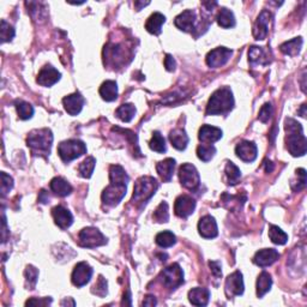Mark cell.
<instances>
[{
  "label": "cell",
  "mask_w": 307,
  "mask_h": 307,
  "mask_svg": "<svg viewBox=\"0 0 307 307\" xmlns=\"http://www.w3.org/2000/svg\"><path fill=\"white\" fill-rule=\"evenodd\" d=\"M107 243L104 235L94 227L83 228L80 233V245L82 247H88V249H94V247L102 246Z\"/></svg>",
  "instance_id": "9"
},
{
  "label": "cell",
  "mask_w": 307,
  "mask_h": 307,
  "mask_svg": "<svg viewBox=\"0 0 307 307\" xmlns=\"http://www.w3.org/2000/svg\"><path fill=\"white\" fill-rule=\"evenodd\" d=\"M152 217H154V220H155L156 222H160V223H162V222H168V220H169L168 204L166 203V202H162V203L160 204L158 208H156Z\"/></svg>",
  "instance_id": "43"
},
{
  "label": "cell",
  "mask_w": 307,
  "mask_h": 307,
  "mask_svg": "<svg viewBox=\"0 0 307 307\" xmlns=\"http://www.w3.org/2000/svg\"><path fill=\"white\" fill-rule=\"evenodd\" d=\"M305 109H306V104L303 103L302 106H301V110H299V113L301 114V117H306V112H305Z\"/></svg>",
  "instance_id": "55"
},
{
  "label": "cell",
  "mask_w": 307,
  "mask_h": 307,
  "mask_svg": "<svg viewBox=\"0 0 307 307\" xmlns=\"http://www.w3.org/2000/svg\"><path fill=\"white\" fill-rule=\"evenodd\" d=\"M285 129L287 131L286 137V144L288 151L293 156L298 158V156H303L306 154V137L303 135V130L301 124L292 119V118H287L286 119Z\"/></svg>",
  "instance_id": "1"
},
{
  "label": "cell",
  "mask_w": 307,
  "mask_h": 307,
  "mask_svg": "<svg viewBox=\"0 0 307 307\" xmlns=\"http://www.w3.org/2000/svg\"><path fill=\"white\" fill-rule=\"evenodd\" d=\"M269 53L264 50V47L252 46L249 51V61L252 66L256 65H267L269 64Z\"/></svg>",
  "instance_id": "25"
},
{
  "label": "cell",
  "mask_w": 307,
  "mask_h": 307,
  "mask_svg": "<svg viewBox=\"0 0 307 307\" xmlns=\"http://www.w3.org/2000/svg\"><path fill=\"white\" fill-rule=\"evenodd\" d=\"M166 17L160 12H155L148 18L145 23V29L152 35H160L162 31V25L165 24Z\"/></svg>",
  "instance_id": "26"
},
{
  "label": "cell",
  "mask_w": 307,
  "mask_h": 307,
  "mask_svg": "<svg viewBox=\"0 0 307 307\" xmlns=\"http://www.w3.org/2000/svg\"><path fill=\"white\" fill-rule=\"evenodd\" d=\"M301 47H302V39L295 37V39H293V40L287 41V42H285V44L281 45L280 50L282 53L290 55V57H295V55L299 54Z\"/></svg>",
  "instance_id": "31"
},
{
  "label": "cell",
  "mask_w": 307,
  "mask_h": 307,
  "mask_svg": "<svg viewBox=\"0 0 307 307\" xmlns=\"http://www.w3.org/2000/svg\"><path fill=\"white\" fill-rule=\"evenodd\" d=\"M87 152V145L80 139H68L58 146V154L64 162H71Z\"/></svg>",
  "instance_id": "5"
},
{
  "label": "cell",
  "mask_w": 307,
  "mask_h": 307,
  "mask_svg": "<svg viewBox=\"0 0 307 307\" xmlns=\"http://www.w3.org/2000/svg\"><path fill=\"white\" fill-rule=\"evenodd\" d=\"M271 116H273V106H271V103H265L259 110V117H258V119L262 123H266L270 120Z\"/></svg>",
  "instance_id": "46"
},
{
  "label": "cell",
  "mask_w": 307,
  "mask_h": 307,
  "mask_svg": "<svg viewBox=\"0 0 307 307\" xmlns=\"http://www.w3.org/2000/svg\"><path fill=\"white\" fill-rule=\"evenodd\" d=\"M269 238L270 240L276 245H285L287 241H288V235L277 226H270Z\"/></svg>",
  "instance_id": "40"
},
{
  "label": "cell",
  "mask_w": 307,
  "mask_h": 307,
  "mask_svg": "<svg viewBox=\"0 0 307 307\" xmlns=\"http://www.w3.org/2000/svg\"><path fill=\"white\" fill-rule=\"evenodd\" d=\"M176 66L175 60L173 59V57L171 54H167L165 58V67L167 71H174Z\"/></svg>",
  "instance_id": "49"
},
{
  "label": "cell",
  "mask_w": 307,
  "mask_h": 307,
  "mask_svg": "<svg viewBox=\"0 0 307 307\" xmlns=\"http://www.w3.org/2000/svg\"><path fill=\"white\" fill-rule=\"evenodd\" d=\"M264 166H265V171H266V173H271V172H273V169H274L273 162H271V161H267V160H265V161H264Z\"/></svg>",
  "instance_id": "53"
},
{
  "label": "cell",
  "mask_w": 307,
  "mask_h": 307,
  "mask_svg": "<svg viewBox=\"0 0 307 307\" xmlns=\"http://www.w3.org/2000/svg\"><path fill=\"white\" fill-rule=\"evenodd\" d=\"M117 117L124 123H130L136 116V107L132 103L122 104L119 108L117 109Z\"/></svg>",
  "instance_id": "33"
},
{
  "label": "cell",
  "mask_w": 307,
  "mask_h": 307,
  "mask_svg": "<svg viewBox=\"0 0 307 307\" xmlns=\"http://www.w3.org/2000/svg\"><path fill=\"white\" fill-rule=\"evenodd\" d=\"M161 280L165 287L169 289H176L184 283V271L179 264L173 263L162 270Z\"/></svg>",
  "instance_id": "8"
},
{
  "label": "cell",
  "mask_w": 307,
  "mask_h": 307,
  "mask_svg": "<svg viewBox=\"0 0 307 307\" xmlns=\"http://www.w3.org/2000/svg\"><path fill=\"white\" fill-rule=\"evenodd\" d=\"M52 302V299L50 298H44V299H35L32 298L30 300H28L27 302H25V305L29 306V305H40V306H47L50 305V303Z\"/></svg>",
  "instance_id": "48"
},
{
  "label": "cell",
  "mask_w": 307,
  "mask_h": 307,
  "mask_svg": "<svg viewBox=\"0 0 307 307\" xmlns=\"http://www.w3.org/2000/svg\"><path fill=\"white\" fill-rule=\"evenodd\" d=\"M179 179L181 185L190 191H196L201 184V176L197 168L191 163H184L179 168Z\"/></svg>",
  "instance_id": "7"
},
{
  "label": "cell",
  "mask_w": 307,
  "mask_h": 307,
  "mask_svg": "<svg viewBox=\"0 0 307 307\" xmlns=\"http://www.w3.org/2000/svg\"><path fill=\"white\" fill-rule=\"evenodd\" d=\"M146 5H149V2H146V3H139V2H135V6L137 8V11H139L140 9L143 8V6H146Z\"/></svg>",
  "instance_id": "54"
},
{
  "label": "cell",
  "mask_w": 307,
  "mask_h": 307,
  "mask_svg": "<svg viewBox=\"0 0 307 307\" xmlns=\"http://www.w3.org/2000/svg\"><path fill=\"white\" fill-rule=\"evenodd\" d=\"M51 190L54 192L59 197H66L72 192V186L65 180L61 176H57V178L52 179L51 181Z\"/></svg>",
  "instance_id": "27"
},
{
  "label": "cell",
  "mask_w": 307,
  "mask_h": 307,
  "mask_svg": "<svg viewBox=\"0 0 307 307\" xmlns=\"http://www.w3.org/2000/svg\"><path fill=\"white\" fill-rule=\"evenodd\" d=\"M196 209V201L190 196L187 195H181L176 198L175 204H174V211L176 216L186 218L190 215L194 214Z\"/></svg>",
  "instance_id": "12"
},
{
  "label": "cell",
  "mask_w": 307,
  "mask_h": 307,
  "mask_svg": "<svg viewBox=\"0 0 307 307\" xmlns=\"http://www.w3.org/2000/svg\"><path fill=\"white\" fill-rule=\"evenodd\" d=\"M209 266L211 267L212 274H214L216 277H220L222 275V270H221V264L218 262H210L209 263Z\"/></svg>",
  "instance_id": "50"
},
{
  "label": "cell",
  "mask_w": 307,
  "mask_h": 307,
  "mask_svg": "<svg viewBox=\"0 0 307 307\" xmlns=\"http://www.w3.org/2000/svg\"><path fill=\"white\" fill-rule=\"evenodd\" d=\"M175 168V160L174 159H166L163 161H160L156 165V171H158L160 178L165 182H169L173 178V173Z\"/></svg>",
  "instance_id": "24"
},
{
  "label": "cell",
  "mask_w": 307,
  "mask_h": 307,
  "mask_svg": "<svg viewBox=\"0 0 307 307\" xmlns=\"http://www.w3.org/2000/svg\"><path fill=\"white\" fill-rule=\"evenodd\" d=\"M60 77L61 73L59 72L57 68L51 66V65H46L45 67L41 68L40 72H39L36 82L42 87H52L60 80Z\"/></svg>",
  "instance_id": "17"
},
{
  "label": "cell",
  "mask_w": 307,
  "mask_h": 307,
  "mask_svg": "<svg viewBox=\"0 0 307 307\" xmlns=\"http://www.w3.org/2000/svg\"><path fill=\"white\" fill-rule=\"evenodd\" d=\"M95 165H96V160L93 158V156H89L84 160L83 162L81 163L80 167H78V172H80V175L82 178L89 179L91 175H93L94 169H95Z\"/></svg>",
  "instance_id": "37"
},
{
  "label": "cell",
  "mask_w": 307,
  "mask_h": 307,
  "mask_svg": "<svg viewBox=\"0 0 307 307\" xmlns=\"http://www.w3.org/2000/svg\"><path fill=\"white\" fill-rule=\"evenodd\" d=\"M91 276H93V267L86 262H81L74 266L71 281L76 287H83L89 282Z\"/></svg>",
  "instance_id": "11"
},
{
  "label": "cell",
  "mask_w": 307,
  "mask_h": 307,
  "mask_svg": "<svg viewBox=\"0 0 307 307\" xmlns=\"http://www.w3.org/2000/svg\"><path fill=\"white\" fill-rule=\"evenodd\" d=\"M226 294L227 296H240L244 294V280H243V274L240 271H235L227 277L226 280Z\"/></svg>",
  "instance_id": "14"
},
{
  "label": "cell",
  "mask_w": 307,
  "mask_h": 307,
  "mask_svg": "<svg viewBox=\"0 0 307 307\" xmlns=\"http://www.w3.org/2000/svg\"><path fill=\"white\" fill-rule=\"evenodd\" d=\"M24 276H25V286H27V288L34 289L37 283L39 270L35 266L28 265L27 269L24 271Z\"/></svg>",
  "instance_id": "42"
},
{
  "label": "cell",
  "mask_w": 307,
  "mask_h": 307,
  "mask_svg": "<svg viewBox=\"0 0 307 307\" xmlns=\"http://www.w3.org/2000/svg\"><path fill=\"white\" fill-rule=\"evenodd\" d=\"M156 303H158V301H156L155 296L152 295H148L145 298L144 301H143V306H155Z\"/></svg>",
  "instance_id": "51"
},
{
  "label": "cell",
  "mask_w": 307,
  "mask_h": 307,
  "mask_svg": "<svg viewBox=\"0 0 307 307\" xmlns=\"http://www.w3.org/2000/svg\"><path fill=\"white\" fill-rule=\"evenodd\" d=\"M215 154H216V148L212 144H201L197 148L198 159L204 162L210 161V160L214 158Z\"/></svg>",
  "instance_id": "41"
},
{
  "label": "cell",
  "mask_w": 307,
  "mask_h": 307,
  "mask_svg": "<svg viewBox=\"0 0 307 307\" xmlns=\"http://www.w3.org/2000/svg\"><path fill=\"white\" fill-rule=\"evenodd\" d=\"M149 146H150V149L154 150V151L160 152V154H163V152L167 151L166 140H165V138H163V136L161 135V133L158 131H155L152 133L151 139H150V142H149Z\"/></svg>",
  "instance_id": "38"
},
{
  "label": "cell",
  "mask_w": 307,
  "mask_h": 307,
  "mask_svg": "<svg viewBox=\"0 0 307 307\" xmlns=\"http://www.w3.org/2000/svg\"><path fill=\"white\" fill-rule=\"evenodd\" d=\"M84 102H86V100H84V97L82 96L80 93L71 94V95L65 96L63 99L64 108L70 116H77V114H80L84 106Z\"/></svg>",
  "instance_id": "18"
},
{
  "label": "cell",
  "mask_w": 307,
  "mask_h": 307,
  "mask_svg": "<svg viewBox=\"0 0 307 307\" xmlns=\"http://www.w3.org/2000/svg\"><path fill=\"white\" fill-rule=\"evenodd\" d=\"M127 191V184L124 182H112L104 188L102 192L103 204L108 205V207H116L122 202V199L125 197Z\"/></svg>",
  "instance_id": "6"
},
{
  "label": "cell",
  "mask_w": 307,
  "mask_h": 307,
  "mask_svg": "<svg viewBox=\"0 0 307 307\" xmlns=\"http://www.w3.org/2000/svg\"><path fill=\"white\" fill-rule=\"evenodd\" d=\"M175 27L182 31L191 32L195 29L196 14L192 10H185L180 15L176 16L174 21Z\"/></svg>",
  "instance_id": "21"
},
{
  "label": "cell",
  "mask_w": 307,
  "mask_h": 307,
  "mask_svg": "<svg viewBox=\"0 0 307 307\" xmlns=\"http://www.w3.org/2000/svg\"><path fill=\"white\" fill-rule=\"evenodd\" d=\"M273 286V279L266 271H263L257 279V296L258 298H263L265 294L271 289Z\"/></svg>",
  "instance_id": "30"
},
{
  "label": "cell",
  "mask_w": 307,
  "mask_h": 307,
  "mask_svg": "<svg viewBox=\"0 0 307 307\" xmlns=\"http://www.w3.org/2000/svg\"><path fill=\"white\" fill-rule=\"evenodd\" d=\"M271 21V14L267 10H263L258 16L253 27V36L257 41L265 40L269 34V23Z\"/></svg>",
  "instance_id": "13"
},
{
  "label": "cell",
  "mask_w": 307,
  "mask_h": 307,
  "mask_svg": "<svg viewBox=\"0 0 307 307\" xmlns=\"http://www.w3.org/2000/svg\"><path fill=\"white\" fill-rule=\"evenodd\" d=\"M156 244L159 245L160 247H163V249H167V247L173 246L176 243V238L175 235L169 231H165L161 232L156 235Z\"/></svg>",
  "instance_id": "39"
},
{
  "label": "cell",
  "mask_w": 307,
  "mask_h": 307,
  "mask_svg": "<svg viewBox=\"0 0 307 307\" xmlns=\"http://www.w3.org/2000/svg\"><path fill=\"white\" fill-rule=\"evenodd\" d=\"M129 180H130L129 175L126 174L125 169H124L122 166H118V165L110 166V168H109V181H112V182H124V184H127Z\"/></svg>",
  "instance_id": "34"
},
{
  "label": "cell",
  "mask_w": 307,
  "mask_h": 307,
  "mask_svg": "<svg viewBox=\"0 0 307 307\" xmlns=\"http://www.w3.org/2000/svg\"><path fill=\"white\" fill-rule=\"evenodd\" d=\"M52 143H53V133L50 129L34 130L29 133L27 138V144L34 155H50Z\"/></svg>",
  "instance_id": "3"
},
{
  "label": "cell",
  "mask_w": 307,
  "mask_h": 307,
  "mask_svg": "<svg viewBox=\"0 0 307 307\" xmlns=\"http://www.w3.org/2000/svg\"><path fill=\"white\" fill-rule=\"evenodd\" d=\"M188 300L195 306H207L210 300V290L208 288H201V287L191 289L188 292Z\"/></svg>",
  "instance_id": "23"
},
{
  "label": "cell",
  "mask_w": 307,
  "mask_h": 307,
  "mask_svg": "<svg viewBox=\"0 0 307 307\" xmlns=\"http://www.w3.org/2000/svg\"><path fill=\"white\" fill-rule=\"evenodd\" d=\"M233 51L226 47H217L215 50L210 51L207 55V65L209 67L217 68L223 66L224 64H227V61L229 60Z\"/></svg>",
  "instance_id": "10"
},
{
  "label": "cell",
  "mask_w": 307,
  "mask_h": 307,
  "mask_svg": "<svg viewBox=\"0 0 307 307\" xmlns=\"http://www.w3.org/2000/svg\"><path fill=\"white\" fill-rule=\"evenodd\" d=\"M126 299H131V298H130V293H127V295H126ZM123 303H125V305H126L125 300H123ZM127 305H131V301H129V302H127Z\"/></svg>",
  "instance_id": "57"
},
{
  "label": "cell",
  "mask_w": 307,
  "mask_h": 307,
  "mask_svg": "<svg viewBox=\"0 0 307 307\" xmlns=\"http://www.w3.org/2000/svg\"><path fill=\"white\" fill-rule=\"evenodd\" d=\"M0 36H2V42L11 41L15 37V29L11 27L6 21H2V27H0Z\"/></svg>",
  "instance_id": "44"
},
{
  "label": "cell",
  "mask_w": 307,
  "mask_h": 307,
  "mask_svg": "<svg viewBox=\"0 0 307 307\" xmlns=\"http://www.w3.org/2000/svg\"><path fill=\"white\" fill-rule=\"evenodd\" d=\"M235 154L241 161L244 162H253L257 159L258 149L257 145L250 140H243L239 144L235 146Z\"/></svg>",
  "instance_id": "15"
},
{
  "label": "cell",
  "mask_w": 307,
  "mask_h": 307,
  "mask_svg": "<svg viewBox=\"0 0 307 307\" xmlns=\"http://www.w3.org/2000/svg\"><path fill=\"white\" fill-rule=\"evenodd\" d=\"M100 95L107 102H112L118 97V84L114 81L103 82L100 87Z\"/></svg>",
  "instance_id": "28"
},
{
  "label": "cell",
  "mask_w": 307,
  "mask_h": 307,
  "mask_svg": "<svg viewBox=\"0 0 307 307\" xmlns=\"http://www.w3.org/2000/svg\"><path fill=\"white\" fill-rule=\"evenodd\" d=\"M14 187V179L6 174L5 172L2 173V195L6 196Z\"/></svg>",
  "instance_id": "45"
},
{
  "label": "cell",
  "mask_w": 307,
  "mask_h": 307,
  "mask_svg": "<svg viewBox=\"0 0 307 307\" xmlns=\"http://www.w3.org/2000/svg\"><path fill=\"white\" fill-rule=\"evenodd\" d=\"M52 216L54 218L55 224H57L59 228H61V229H67V228L73 223L72 214H71L66 208L61 207V205H58V207L53 208V210H52Z\"/></svg>",
  "instance_id": "20"
},
{
  "label": "cell",
  "mask_w": 307,
  "mask_h": 307,
  "mask_svg": "<svg viewBox=\"0 0 307 307\" xmlns=\"http://www.w3.org/2000/svg\"><path fill=\"white\" fill-rule=\"evenodd\" d=\"M234 107V97L228 87L220 88L212 94L207 106V116H222L231 112Z\"/></svg>",
  "instance_id": "2"
},
{
  "label": "cell",
  "mask_w": 307,
  "mask_h": 307,
  "mask_svg": "<svg viewBox=\"0 0 307 307\" xmlns=\"http://www.w3.org/2000/svg\"><path fill=\"white\" fill-rule=\"evenodd\" d=\"M217 23L218 25L224 29L228 28H233L235 25V17L234 14L226 8L221 9L220 12L217 15Z\"/></svg>",
  "instance_id": "32"
},
{
  "label": "cell",
  "mask_w": 307,
  "mask_h": 307,
  "mask_svg": "<svg viewBox=\"0 0 307 307\" xmlns=\"http://www.w3.org/2000/svg\"><path fill=\"white\" fill-rule=\"evenodd\" d=\"M70 303H72V305L74 306L76 305V303H74V301L72 300V301H71ZM64 305H68V302H67V299H65V300H63V301H61V306H64Z\"/></svg>",
  "instance_id": "56"
},
{
  "label": "cell",
  "mask_w": 307,
  "mask_h": 307,
  "mask_svg": "<svg viewBox=\"0 0 307 307\" xmlns=\"http://www.w3.org/2000/svg\"><path fill=\"white\" fill-rule=\"evenodd\" d=\"M93 293L99 296H104L107 294V281L102 276L99 277V281L95 286H94Z\"/></svg>",
  "instance_id": "47"
},
{
  "label": "cell",
  "mask_w": 307,
  "mask_h": 307,
  "mask_svg": "<svg viewBox=\"0 0 307 307\" xmlns=\"http://www.w3.org/2000/svg\"><path fill=\"white\" fill-rule=\"evenodd\" d=\"M198 232L201 234V237L204 238V239H214V238H216L218 229L215 218L210 216V215L202 217L198 222Z\"/></svg>",
  "instance_id": "16"
},
{
  "label": "cell",
  "mask_w": 307,
  "mask_h": 307,
  "mask_svg": "<svg viewBox=\"0 0 307 307\" xmlns=\"http://www.w3.org/2000/svg\"><path fill=\"white\" fill-rule=\"evenodd\" d=\"M15 107H16V110H17L18 118L22 120L30 119V118L32 117V114H34V108H32V106L30 103L25 102V101L17 100L15 102Z\"/></svg>",
  "instance_id": "36"
},
{
  "label": "cell",
  "mask_w": 307,
  "mask_h": 307,
  "mask_svg": "<svg viewBox=\"0 0 307 307\" xmlns=\"http://www.w3.org/2000/svg\"><path fill=\"white\" fill-rule=\"evenodd\" d=\"M280 258V253L275 249H264L259 250L254 254L253 263L260 267L273 265Z\"/></svg>",
  "instance_id": "19"
},
{
  "label": "cell",
  "mask_w": 307,
  "mask_h": 307,
  "mask_svg": "<svg viewBox=\"0 0 307 307\" xmlns=\"http://www.w3.org/2000/svg\"><path fill=\"white\" fill-rule=\"evenodd\" d=\"M159 188V182L152 176H142L135 182L133 187V203H146L155 195Z\"/></svg>",
  "instance_id": "4"
},
{
  "label": "cell",
  "mask_w": 307,
  "mask_h": 307,
  "mask_svg": "<svg viewBox=\"0 0 307 307\" xmlns=\"http://www.w3.org/2000/svg\"><path fill=\"white\" fill-rule=\"evenodd\" d=\"M198 138L204 144H212L222 138L221 129L210 125H203L199 129Z\"/></svg>",
  "instance_id": "22"
},
{
  "label": "cell",
  "mask_w": 307,
  "mask_h": 307,
  "mask_svg": "<svg viewBox=\"0 0 307 307\" xmlns=\"http://www.w3.org/2000/svg\"><path fill=\"white\" fill-rule=\"evenodd\" d=\"M169 140L172 145L178 150H185L188 144V136L186 135L184 130L175 129L169 133Z\"/></svg>",
  "instance_id": "29"
},
{
  "label": "cell",
  "mask_w": 307,
  "mask_h": 307,
  "mask_svg": "<svg viewBox=\"0 0 307 307\" xmlns=\"http://www.w3.org/2000/svg\"><path fill=\"white\" fill-rule=\"evenodd\" d=\"M39 201H40L41 203H44V204L48 203V201H50V197H48V196H46V191L45 190H42L40 192V197H39Z\"/></svg>",
  "instance_id": "52"
},
{
  "label": "cell",
  "mask_w": 307,
  "mask_h": 307,
  "mask_svg": "<svg viewBox=\"0 0 307 307\" xmlns=\"http://www.w3.org/2000/svg\"><path fill=\"white\" fill-rule=\"evenodd\" d=\"M224 174H226L228 185L238 184L241 179L240 169L238 168L233 162H227L226 168H224Z\"/></svg>",
  "instance_id": "35"
}]
</instances>
